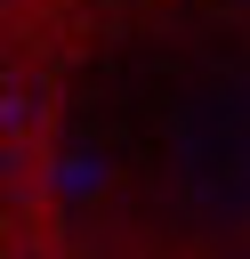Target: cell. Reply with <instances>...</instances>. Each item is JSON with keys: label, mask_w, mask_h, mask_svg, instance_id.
Masks as SVG:
<instances>
[{"label": "cell", "mask_w": 250, "mask_h": 259, "mask_svg": "<svg viewBox=\"0 0 250 259\" xmlns=\"http://www.w3.org/2000/svg\"><path fill=\"white\" fill-rule=\"evenodd\" d=\"M48 202L65 259H250V0H89Z\"/></svg>", "instance_id": "1"}]
</instances>
